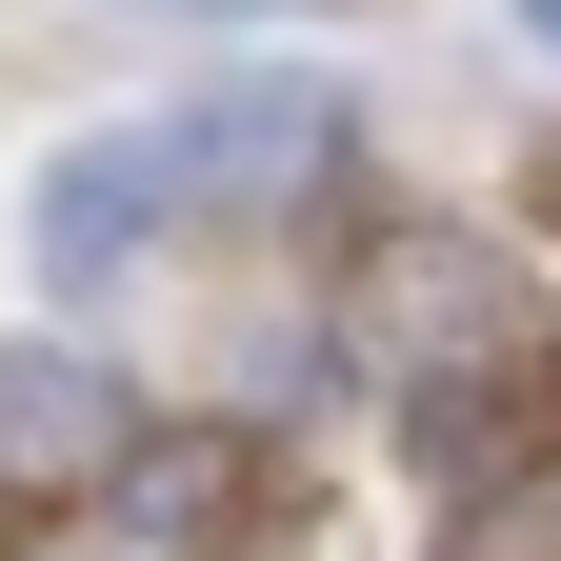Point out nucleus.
<instances>
[{
	"label": "nucleus",
	"mask_w": 561,
	"mask_h": 561,
	"mask_svg": "<svg viewBox=\"0 0 561 561\" xmlns=\"http://www.w3.org/2000/svg\"><path fill=\"white\" fill-rule=\"evenodd\" d=\"M181 221V161H161V121H81V140H41L21 161V201H0V241H21V280L60 321H101L121 280H140V241Z\"/></svg>",
	"instance_id": "obj_1"
},
{
	"label": "nucleus",
	"mask_w": 561,
	"mask_h": 561,
	"mask_svg": "<svg viewBox=\"0 0 561 561\" xmlns=\"http://www.w3.org/2000/svg\"><path fill=\"white\" fill-rule=\"evenodd\" d=\"M341 140V81H301V60H241V81H201L181 121H161V161H181V201H280Z\"/></svg>",
	"instance_id": "obj_2"
},
{
	"label": "nucleus",
	"mask_w": 561,
	"mask_h": 561,
	"mask_svg": "<svg viewBox=\"0 0 561 561\" xmlns=\"http://www.w3.org/2000/svg\"><path fill=\"white\" fill-rule=\"evenodd\" d=\"M60 442H101V362L81 341H0V461H60Z\"/></svg>",
	"instance_id": "obj_3"
}]
</instances>
